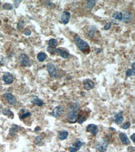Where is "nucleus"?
<instances>
[{
  "label": "nucleus",
  "mask_w": 135,
  "mask_h": 152,
  "mask_svg": "<svg viewBox=\"0 0 135 152\" xmlns=\"http://www.w3.org/2000/svg\"><path fill=\"white\" fill-rule=\"evenodd\" d=\"M80 105L78 102H72L69 107L68 121L70 123H75L77 121Z\"/></svg>",
  "instance_id": "nucleus-1"
},
{
  "label": "nucleus",
  "mask_w": 135,
  "mask_h": 152,
  "mask_svg": "<svg viewBox=\"0 0 135 152\" xmlns=\"http://www.w3.org/2000/svg\"><path fill=\"white\" fill-rule=\"evenodd\" d=\"M75 44L78 47V48L82 52L85 54H88L90 52V46L88 43L82 39L78 35H75L73 37Z\"/></svg>",
  "instance_id": "nucleus-2"
},
{
  "label": "nucleus",
  "mask_w": 135,
  "mask_h": 152,
  "mask_svg": "<svg viewBox=\"0 0 135 152\" xmlns=\"http://www.w3.org/2000/svg\"><path fill=\"white\" fill-rule=\"evenodd\" d=\"M20 62L21 66L23 67H30L31 66L29 58L25 54H23L20 57Z\"/></svg>",
  "instance_id": "nucleus-3"
},
{
  "label": "nucleus",
  "mask_w": 135,
  "mask_h": 152,
  "mask_svg": "<svg viewBox=\"0 0 135 152\" xmlns=\"http://www.w3.org/2000/svg\"><path fill=\"white\" fill-rule=\"evenodd\" d=\"M47 70L50 77H57L58 75V71L56 67L54 64L51 63H49L47 64Z\"/></svg>",
  "instance_id": "nucleus-4"
},
{
  "label": "nucleus",
  "mask_w": 135,
  "mask_h": 152,
  "mask_svg": "<svg viewBox=\"0 0 135 152\" xmlns=\"http://www.w3.org/2000/svg\"><path fill=\"white\" fill-rule=\"evenodd\" d=\"M54 53L57 55H60L62 58H64V59H67L69 58V53L68 51H67L66 50L62 49L61 48H55L54 50Z\"/></svg>",
  "instance_id": "nucleus-5"
},
{
  "label": "nucleus",
  "mask_w": 135,
  "mask_h": 152,
  "mask_svg": "<svg viewBox=\"0 0 135 152\" xmlns=\"http://www.w3.org/2000/svg\"><path fill=\"white\" fill-rule=\"evenodd\" d=\"M4 97L6 99V101H7L10 105H15V104L17 103V100H16V97H15L12 93L7 92V93L4 94Z\"/></svg>",
  "instance_id": "nucleus-6"
},
{
  "label": "nucleus",
  "mask_w": 135,
  "mask_h": 152,
  "mask_svg": "<svg viewBox=\"0 0 135 152\" xmlns=\"http://www.w3.org/2000/svg\"><path fill=\"white\" fill-rule=\"evenodd\" d=\"M3 80L5 84H11L14 81V77H13V74L7 72L5 73V74L3 76Z\"/></svg>",
  "instance_id": "nucleus-7"
},
{
  "label": "nucleus",
  "mask_w": 135,
  "mask_h": 152,
  "mask_svg": "<svg viewBox=\"0 0 135 152\" xmlns=\"http://www.w3.org/2000/svg\"><path fill=\"white\" fill-rule=\"evenodd\" d=\"M87 112L85 110L80 111V112H79L78 115V119H77V122H78L79 123H82L85 121L87 119Z\"/></svg>",
  "instance_id": "nucleus-8"
},
{
  "label": "nucleus",
  "mask_w": 135,
  "mask_h": 152,
  "mask_svg": "<svg viewBox=\"0 0 135 152\" xmlns=\"http://www.w3.org/2000/svg\"><path fill=\"white\" fill-rule=\"evenodd\" d=\"M83 143L82 141L77 140V142H75L72 146L69 148V151L70 152H76L79 151L80 149V148L82 146Z\"/></svg>",
  "instance_id": "nucleus-9"
},
{
  "label": "nucleus",
  "mask_w": 135,
  "mask_h": 152,
  "mask_svg": "<svg viewBox=\"0 0 135 152\" xmlns=\"http://www.w3.org/2000/svg\"><path fill=\"white\" fill-rule=\"evenodd\" d=\"M133 20V15L129 11L124 12V14H123L122 20L121 21L124 23H129Z\"/></svg>",
  "instance_id": "nucleus-10"
},
{
  "label": "nucleus",
  "mask_w": 135,
  "mask_h": 152,
  "mask_svg": "<svg viewBox=\"0 0 135 152\" xmlns=\"http://www.w3.org/2000/svg\"><path fill=\"white\" fill-rule=\"evenodd\" d=\"M87 131L90 133L92 135H96L98 134V131H99V128L96 125L90 124L87 126Z\"/></svg>",
  "instance_id": "nucleus-11"
},
{
  "label": "nucleus",
  "mask_w": 135,
  "mask_h": 152,
  "mask_svg": "<svg viewBox=\"0 0 135 152\" xmlns=\"http://www.w3.org/2000/svg\"><path fill=\"white\" fill-rule=\"evenodd\" d=\"M63 112V108L62 106H57L52 111V115L54 117L57 118L62 115Z\"/></svg>",
  "instance_id": "nucleus-12"
},
{
  "label": "nucleus",
  "mask_w": 135,
  "mask_h": 152,
  "mask_svg": "<svg viewBox=\"0 0 135 152\" xmlns=\"http://www.w3.org/2000/svg\"><path fill=\"white\" fill-rule=\"evenodd\" d=\"M84 89L87 90H92L93 88L94 87V83L90 79H86L84 82Z\"/></svg>",
  "instance_id": "nucleus-13"
},
{
  "label": "nucleus",
  "mask_w": 135,
  "mask_h": 152,
  "mask_svg": "<svg viewBox=\"0 0 135 152\" xmlns=\"http://www.w3.org/2000/svg\"><path fill=\"white\" fill-rule=\"evenodd\" d=\"M61 21L64 24H66L69 22L70 18V13L69 11H64L61 16Z\"/></svg>",
  "instance_id": "nucleus-14"
},
{
  "label": "nucleus",
  "mask_w": 135,
  "mask_h": 152,
  "mask_svg": "<svg viewBox=\"0 0 135 152\" xmlns=\"http://www.w3.org/2000/svg\"><path fill=\"white\" fill-rule=\"evenodd\" d=\"M108 146V143L107 141H105V142H100L99 144L97 145V149L100 152H105L106 151L107 148Z\"/></svg>",
  "instance_id": "nucleus-15"
},
{
  "label": "nucleus",
  "mask_w": 135,
  "mask_h": 152,
  "mask_svg": "<svg viewBox=\"0 0 135 152\" xmlns=\"http://www.w3.org/2000/svg\"><path fill=\"white\" fill-rule=\"evenodd\" d=\"M119 138L120 140L122 143H123L124 145H129L130 143V142H129V140L128 139L127 135L125 134V133H120L119 135Z\"/></svg>",
  "instance_id": "nucleus-16"
},
{
  "label": "nucleus",
  "mask_w": 135,
  "mask_h": 152,
  "mask_svg": "<svg viewBox=\"0 0 135 152\" xmlns=\"http://www.w3.org/2000/svg\"><path fill=\"white\" fill-rule=\"evenodd\" d=\"M123 120V112H119L118 114L115 115L114 117V122L116 124L120 125L121 123H122Z\"/></svg>",
  "instance_id": "nucleus-17"
},
{
  "label": "nucleus",
  "mask_w": 135,
  "mask_h": 152,
  "mask_svg": "<svg viewBox=\"0 0 135 152\" xmlns=\"http://www.w3.org/2000/svg\"><path fill=\"white\" fill-rule=\"evenodd\" d=\"M68 135H69V133L67 130H61L59 133L58 138L61 140H64L66 139L67 138Z\"/></svg>",
  "instance_id": "nucleus-18"
},
{
  "label": "nucleus",
  "mask_w": 135,
  "mask_h": 152,
  "mask_svg": "<svg viewBox=\"0 0 135 152\" xmlns=\"http://www.w3.org/2000/svg\"><path fill=\"white\" fill-rule=\"evenodd\" d=\"M18 130L19 127L17 125H13V126L9 129V135L12 137L14 136L17 134V131H18Z\"/></svg>",
  "instance_id": "nucleus-19"
},
{
  "label": "nucleus",
  "mask_w": 135,
  "mask_h": 152,
  "mask_svg": "<svg viewBox=\"0 0 135 152\" xmlns=\"http://www.w3.org/2000/svg\"><path fill=\"white\" fill-rule=\"evenodd\" d=\"M123 17L122 13L120 11H116L114 12V14L112 15V17L115 20L118 21H121Z\"/></svg>",
  "instance_id": "nucleus-20"
},
{
  "label": "nucleus",
  "mask_w": 135,
  "mask_h": 152,
  "mask_svg": "<svg viewBox=\"0 0 135 152\" xmlns=\"http://www.w3.org/2000/svg\"><path fill=\"white\" fill-rule=\"evenodd\" d=\"M2 113L5 115L7 116L8 117L11 118V119L14 118V114H13V112L11 111L9 109H8V108H5V109L2 111Z\"/></svg>",
  "instance_id": "nucleus-21"
},
{
  "label": "nucleus",
  "mask_w": 135,
  "mask_h": 152,
  "mask_svg": "<svg viewBox=\"0 0 135 152\" xmlns=\"http://www.w3.org/2000/svg\"><path fill=\"white\" fill-rule=\"evenodd\" d=\"M31 102H32V104H36V105H37V106H39V107L42 106V105L44 104V102L43 101V100H41V99L37 98V97H34L33 99H32V101Z\"/></svg>",
  "instance_id": "nucleus-22"
},
{
  "label": "nucleus",
  "mask_w": 135,
  "mask_h": 152,
  "mask_svg": "<svg viewBox=\"0 0 135 152\" xmlns=\"http://www.w3.org/2000/svg\"><path fill=\"white\" fill-rule=\"evenodd\" d=\"M49 47H52V48H55L58 45V41L55 39H50L49 41Z\"/></svg>",
  "instance_id": "nucleus-23"
},
{
  "label": "nucleus",
  "mask_w": 135,
  "mask_h": 152,
  "mask_svg": "<svg viewBox=\"0 0 135 152\" xmlns=\"http://www.w3.org/2000/svg\"><path fill=\"white\" fill-rule=\"evenodd\" d=\"M47 58V55L46 54L44 53V52H39V54H37V58L38 61H40V62H43L44 61H45V59H46Z\"/></svg>",
  "instance_id": "nucleus-24"
},
{
  "label": "nucleus",
  "mask_w": 135,
  "mask_h": 152,
  "mask_svg": "<svg viewBox=\"0 0 135 152\" xmlns=\"http://www.w3.org/2000/svg\"><path fill=\"white\" fill-rule=\"evenodd\" d=\"M96 3L97 1H95V0H88L87 1V8L88 9H92L96 5Z\"/></svg>",
  "instance_id": "nucleus-25"
},
{
  "label": "nucleus",
  "mask_w": 135,
  "mask_h": 152,
  "mask_svg": "<svg viewBox=\"0 0 135 152\" xmlns=\"http://www.w3.org/2000/svg\"><path fill=\"white\" fill-rule=\"evenodd\" d=\"M43 138L41 136V135L36 137L34 140L35 144L37 145H39V146H40V145H43Z\"/></svg>",
  "instance_id": "nucleus-26"
},
{
  "label": "nucleus",
  "mask_w": 135,
  "mask_h": 152,
  "mask_svg": "<svg viewBox=\"0 0 135 152\" xmlns=\"http://www.w3.org/2000/svg\"><path fill=\"white\" fill-rule=\"evenodd\" d=\"M97 29L96 28H95V26H93L91 28L90 30L89 31V32H88V36H89L90 37H92L93 36L94 34L95 33V32H96Z\"/></svg>",
  "instance_id": "nucleus-27"
},
{
  "label": "nucleus",
  "mask_w": 135,
  "mask_h": 152,
  "mask_svg": "<svg viewBox=\"0 0 135 152\" xmlns=\"http://www.w3.org/2000/svg\"><path fill=\"white\" fill-rule=\"evenodd\" d=\"M3 7L4 9H8V10H12V9H13V5L10 3H7L4 4L3 6Z\"/></svg>",
  "instance_id": "nucleus-28"
},
{
  "label": "nucleus",
  "mask_w": 135,
  "mask_h": 152,
  "mask_svg": "<svg viewBox=\"0 0 135 152\" xmlns=\"http://www.w3.org/2000/svg\"><path fill=\"white\" fill-rule=\"evenodd\" d=\"M31 112H25V113H23L21 115H20V119H21V120H23V119H26V117H28L31 116Z\"/></svg>",
  "instance_id": "nucleus-29"
},
{
  "label": "nucleus",
  "mask_w": 135,
  "mask_h": 152,
  "mask_svg": "<svg viewBox=\"0 0 135 152\" xmlns=\"http://www.w3.org/2000/svg\"><path fill=\"white\" fill-rule=\"evenodd\" d=\"M24 25H25V23H24V21H22V20L21 21H19V23H17V29H18L19 30H21L22 28L24 26Z\"/></svg>",
  "instance_id": "nucleus-30"
},
{
  "label": "nucleus",
  "mask_w": 135,
  "mask_h": 152,
  "mask_svg": "<svg viewBox=\"0 0 135 152\" xmlns=\"http://www.w3.org/2000/svg\"><path fill=\"white\" fill-rule=\"evenodd\" d=\"M131 126L130 122H126L125 123H124L122 125V128H123L124 130H127L128 128H129Z\"/></svg>",
  "instance_id": "nucleus-31"
},
{
  "label": "nucleus",
  "mask_w": 135,
  "mask_h": 152,
  "mask_svg": "<svg viewBox=\"0 0 135 152\" xmlns=\"http://www.w3.org/2000/svg\"><path fill=\"white\" fill-rule=\"evenodd\" d=\"M126 75L127 77H130V76H131L132 75H134V73L133 72L131 69H128V70L126 71Z\"/></svg>",
  "instance_id": "nucleus-32"
},
{
  "label": "nucleus",
  "mask_w": 135,
  "mask_h": 152,
  "mask_svg": "<svg viewBox=\"0 0 135 152\" xmlns=\"http://www.w3.org/2000/svg\"><path fill=\"white\" fill-rule=\"evenodd\" d=\"M111 26V23H108L105 25L104 26V29L105 30H108L110 29Z\"/></svg>",
  "instance_id": "nucleus-33"
},
{
  "label": "nucleus",
  "mask_w": 135,
  "mask_h": 152,
  "mask_svg": "<svg viewBox=\"0 0 135 152\" xmlns=\"http://www.w3.org/2000/svg\"><path fill=\"white\" fill-rule=\"evenodd\" d=\"M55 48H52L50 47H48L47 49V51L50 54H54V50Z\"/></svg>",
  "instance_id": "nucleus-34"
},
{
  "label": "nucleus",
  "mask_w": 135,
  "mask_h": 152,
  "mask_svg": "<svg viewBox=\"0 0 135 152\" xmlns=\"http://www.w3.org/2000/svg\"><path fill=\"white\" fill-rule=\"evenodd\" d=\"M24 34L26 35V36H30V35L31 34V32L29 30H28V29H26V30H25L24 31Z\"/></svg>",
  "instance_id": "nucleus-35"
},
{
  "label": "nucleus",
  "mask_w": 135,
  "mask_h": 152,
  "mask_svg": "<svg viewBox=\"0 0 135 152\" xmlns=\"http://www.w3.org/2000/svg\"><path fill=\"white\" fill-rule=\"evenodd\" d=\"M21 1H14V6H16V8H17L19 6V5H20V4L21 3Z\"/></svg>",
  "instance_id": "nucleus-36"
},
{
  "label": "nucleus",
  "mask_w": 135,
  "mask_h": 152,
  "mask_svg": "<svg viewBox=\"0 0 135 152\" xmlns=\"http://www.w3.org/2000/svg\"><path fill=\"white\" fill-rule=\"evenodd\" d=\"M135 63L134 62H133V64H132V70H133V72H135V70H134V69H135Z\"/></svg>",
  "instance_id": "nucleus-37"
},
{
  "label": "nucleus",
  "mask_w": 135,
  "mask_h": 152,
  "mask_svg": "<svg viewBox=\"0 0 135 152\" xmlns=\"http://www.w3.org/2000/svg\"><path fill=\"white\" fill-rule=\"evenodd\" d=\"M134 135H135V134H133V135H131V138L132 140H133V142H135V140H134Z\"/></svg>",
  "instance_id": "nucleus-38"
},
{
  "label": "nucleus",
  "mask_w": 135,
  "mask_h": 152,
  "mask_svg": "<svg viewBox=\"0 0 135 152\" xmlns=\"http://www.w3.org/2000/svg\"><path fill=\"white\" fill-rule=\"evenodd\" d=\"M101 51H102V50L99 49H96V52H97V53H100V52H101Z\"/></svg>",
  "instance_id": "nucleus-39"
},
{
  "label": "nucleus",
  "mask_w": 135,
  "mask_h": 152,
  "mask_svg": "<svg viewBox=\"0 0 135 152\" xmlns=\"http://www.w3.org/2000/svg\"><path fill=\"white\" fill-rule=\"evenodd\" d=\"M39 130V127H37V128H36V129H35V130H36V131H37V130Z\"/></svg>",
  "instance_id": "nucleus-40"
}]
</instances>
